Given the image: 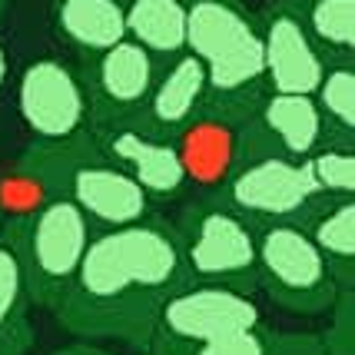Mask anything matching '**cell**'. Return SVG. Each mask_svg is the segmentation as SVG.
Segmentation results:
<instances>
[{"mask_svg":"<svg viewBox=\"0 0 355 355\" xmlns=\"http://www.w3.org/2000/svg\"><path fill=\"white\" fill-rule=\"evenodd\" d=\"M186 279L173 223L153 209L93 232L77 279L53 315L77 339H116L146 352L159 306Z\"/></svg>","mask_w":355,"mask_h":355,"instance_id":"1","label":"cell"},{"mask_svg":"<svg viewBox=\"0 0 355 355\" xmlns=\"http://www.w3.org/2000/svg\"><path fill=\"white\" fill-rule=\"evenodd\" d=\"M17 176L37 189V196H63L90 219L93 230L123 226L153 213V200L126 173H120L96 150L90 133L63 143H31L17 159Z\"/></svg>","mask_w":355,"mask_h":355,"instance_id":"2","label":"cell"},{"mask_svg":"<svg viewBox=\"0 0 355 355\" xmlns=\"http://www.w3.org/2000/svg\"><path fill=\"white\" fill-rule=\"evenodd\" d=\"M186 50L206 67L209 107L246 120L266 93L259 20L246 0H183Z\"/></svg>","mask_w":355,"mask_h":355,"instance_id":"3","label":"cell"},{"mask_svg":"<svg viewBox=\"0 0 355 355\" xmlns=\"http://www.w3.org/2000/svg\"><path fill=\"white\" fill-rule=\"evenodd\" d=\"M90 219L63 196H44L31 202L7 226V239L14 243L31 302L53 312L67 289L73 286L83 252L93 236Z\"/></svg>","mask_w":355,"mask_h":355,"instance_id":"4","label":"cell"},{"mask_svg":"<svg viewBox=\"0 0 355 355\" xmlns=\"http://www.w3.org/2000/svg\"><path fill=\"white\" fill-rule=\"evenodd\" d=\"M186 276L256 293V226L216 193H200L173 223Z\"/></svg>","mask_w":355,"mask_h":355,"instance_id":"5","label":"cell"},{"mask_svg":"<svg viewBox=\"0 0 355 355\" xmlns=\"http://www.w3.org/2000/svg\"><path fill=\"white\" fill-rule=\"evenodd\" d=\"M256 289L282 309L319 315L342 286L299 223H266L256 226Z\"/></svg>","mask_w":355,"mask_h":355,"instance_id":"6","label":"cell"},{"mask_svg":"<svg viewBox=\"0 0 355 355\" xmlns=\"http://www.w3.org/2000/svg\"><path fill=\"white\" fill-rule=\"evenodd\" d=\"M259 322H263V309L252 289L186 279L159 306L150 345H193V342L219 339Z\"/></svg>","mask_w":355,"mask_h":355,"instance_id":"7","label":"cell"},{"mask_svg":"<svg viewBox=\"0 0 355 355\" xmlns=\"http://www.w3.org/2000/svg\"><path fill=\"white\" fill-rule=\"evenodd\" d=\"M213 193L252 226L299 223L309 206L319 202L312 196L302 163L276 153L243 156Z\"/></svg>","mask_w":355,"mask_h":355,"instance_id":"8","label":"cell"},{"mask_svg":"<svg viewBox=\"0 0 355 355\" xmlns=\"http://www.w3.org/2000/svg\"><path fill=\"white\" fill-rule=\"evenodd\" d=\"M87 133L96 143V150L153 200V206L176 200L189 189L176 143L170 137L153 133L150 126L139 123L137 116H130V120H90Z\"/></svg>","mask_w":355,"mask_h":355,"instance_id":"9","label":"cell"},{"mask_svg":"<svg viewBox=\"0 0 355 355\" xmlns=\"http://www.w3.org/2000/svg\"><path fill=\"white\" fill-rule=\"evenodd\" d=\"M17 110L33 143H63L87 133L90 103L80 70L57 57H40L24 67L17 83Z\"/></svg>","mask_w":355,"mask_h":355,"instance_id":"10","label":"cell"},{"mask_svg":"<svg viewBox=\"0 0 355 355\" xmlns=\"http://www.w3.org/2000/svg\"><path fill=\"white\" fill-rule=\"evenodd\" d=\"M80 80L90 103V120H130L137 116L153 87L159 60L137 40H116L80 60Z\"/></svg>","mask_w":355,"mask_h":355,"instance_id":"11","label":"cell"},{"mask_svg":"<svg viewBox=\"0 0 355 355\" xmlns=\"http://www.w3.org/2000/svg\"><path fill=\"white\" fill-rule=\"evenodd\" d=\"M325 139L329 133H325V123L309 93L266 90L239 126V159L263 153L306 159Z\"/></svg>","mask_w":355,"mask_h":355,"instance_id":"12","label":"cell"},{"mask_svg":"<svg viewBox=\"0 0 355 355\" xmlns=\"http://www.w3.org/2000/svg\"><path fill=\"white\" fill-rule=\"evenodd\" d=\"M259 37H263V83L269 93H309L322 80L325 67L322 53L312 46L295 14L272 0L256 14Z\"/></svg>","mask_w":355,"mask_h":355,"instance_id":"13","label":"cell"},{"mask_svg":"<svg viewBox=\"0 0 355 355\" xmlns=\"http://www.w3.org/2000/svg\"><path fill=\"white\" fill-rule=\"evenodd\" d=\"M239 116L206 103L200 116H193L173 137L186 170V183L196 186L200 193H213L230 176L232 166L239 163Z\"/></svg>","mask_w":355,"mask_h":355,"instance_id":"14","label":"cell"},{"mask_svg":"<svg viewBox=\"0 0 355 355\" xmlns=\"http://www.w3.org/2000/svg\"><path fill=\"white\" fill-rule=\"evenodd\" d=\"M206 103H209L206 67L189 50H183V53L159 63L153 87L146 93V103L137 113V120L159 137L173 139L193 116H200Z\"/></svg>","mask_w":355,"mask_h":355,"instance_id":"15","label":"cell"},{"mask_svg":"<svg viewBox=\"0 0 355 355\" xmlns=\"http://www.w3.org/2000/svg\"><path fill=\"white\" fill-rule=\"evenodd\" d=\"M53 31L80 57L126 37V0H53Z\"/></svg>","mask_w":355,"mask_h":355,"instance_id":"16","label":"cell"},{"mask_svg":"<svg viewBox=\"0 0 355 355\" xmlns=\"http://www.w3.org/2000/svg\"><path fill=\"white\" fill-rule=\"evenodd\" d=\"M342 289H355V196L319 200L299 219Z\"/></svg>","mask_w":355,"mask_h":355,"instance_id":"17","label":"cell"},{"mask_svg":"<svg viewBox=\"0 0 355 355\" xmlns=\"http://www.w3.org/2000/svg\"><path fill=\"white\" fill-rule=\"evenodd\" d=\"M146 355H325L319 336H286L272 332L266 322L219 336V339L193 342V345H150Z\"/></svg>","mask_w":355,"mask_h":355,"instance_id":"18","label":"cell"},{"mask_svg":"<svg viewBox=\"0 0 355 355\" xmlns=\"http://www.w3.org/2000/svg\"><path fill=\"white\" fill-rule=\"evenodd\" d=\"M325 63H355V0H282Z\"/></svg>","mask_w":355,"mask_h":355,"instance_id":"19","label":"cell"},{"mask_svg":"<svg viewBox=\"0 0 355 355\" xmlns=\"http://www.w3.org/2000/svg\"><path fill=\"white\" fill-rule=\"evenodd\" d=\"M31 306L17 249L0 236V355H27L33 349Z\"/></svg>","mask_w":355,"mask_h":355,"instance_id":"20","label":"cell"},{"mask_svg":"<svg viewBox=\"0 0 355 355\" xmlns=\"http://www.w3.org/2000/svg\"><path fill=\"white\" fill-rule=\"evenodd\" d=\"M126 37L150 50L156 60H170L186 50L183 0H126Z\"/></svg>","mask_w":355,"mask_h":355,"instance_id":"21","label":"cell"},{"mask_svg":"<svg viewBox=\"0 0 355 355\" xmlns=\"http://www.w3.org/2000/svg\"><path fill=\"white\" fill-rule=\"evenodd\" d=\"M329 139L355 143V63H329L312 90Z\"/></svg>","mask_w":355,"mask_h":355,"instance_id":"22","label":"cell"},{"mask_svg":"<svg viewBox=\"0 0 355 355\" xmlns=\"http://www.w3.org/2000/svg\"><path fill=\"white\" fill-rule=\"evenodd\" d=\"M302 163V173L309 180V189L315 200H339L355 196V143L325 139L315 146Z\"/></svg>","mask_w":355,"mask_h":355,"instance_id":"23","label":"cell"},{"mask_svg":"<svg viewBox=\"0 0 355 355\" xmlns=\"http://www.w3.org/2000/svg\"><path fill=\"white\" fill-rule=\"evenodd\" d=\"M352 302H355L352 289H339V295L332 299V306L325 309L329 312V329H325V332H315L319 342H322L325 355H352V349H355Z\"/></svg>","mask_w":355,"mask_h":355,"instance_id":"24","label":"cell"},{"mask_svg":"<svg viewBox=\"0 0 355 355\" xmlns=\"http://www.w3.org/2000/svg\"><path fill=\"white\" fill-rule=\"evenodd\" d=\"M50 355H116V352H110L103 345H93L90 339H80V342H70V345H63V349H57V352H50Z\"/></svg>","mask_w":355,"mask_h":355,"instance_id":"25","label":"cell"},{"mask_svg":"<svg viewBox=\"0 0 355 355\" xmlns=\"http://www.w3.org/2000/svg\"><path fill=\"white\" fill-rule=\"evenodd\" d=\"M7 83V53H3V46H0V87Z\"/></svg>","mask_w":355,"mask_h":355,"instance_id":"26","label":"cell"},{"mask_svg":"<svg viewBox=\"0 0 355 355\" xmlns=\"http://www.w3.org/2000/svg\"><path fill=\"white\" fill-rule=\"evenodd\" d=\"M3 10H7V0H0V14H3Z\"/></svg>","mask_w":355,"mask_h":355,"instance_id":"27","label":"cell"}]
</instances>
